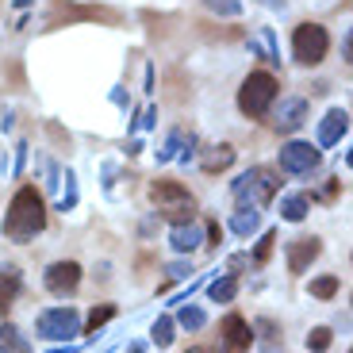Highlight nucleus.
<instances>
[{"label":"nucleus","instance_id":"f257e3e1","mask_svg":"<svg viewBox=\"0 0 353 353\" xmlns=\"http://www.w3.org/2000/svg\"><path fill=\"white\" fill-rule=\"evenodd\" d=\"M46 230V200L35 185H19L16 196L8 203V215H4V239L16 242V246H27L35 242Z\"/></svg>","mask_w":353,"mask_h":353},{"label":"nucleus","instance_id":"f03ea898","mask_svg":"<svg viewBox=\"0 0 353 353\" xmlns=\"http://www.w3.org/2000/svg\"><path fill=\"white\" fill-rule=\"evenodd\" d=\"M150 200H154L161 219H169L173 227L196 219V196H192V188H185L181 181H154Z\"/></svg>","mask_w":353,"mask_h":353},{"label":"nucleus","instance_id":"7ed1b4c3","mask_svg":"<svg viewBox=\"0 0 353 353\" xmlns=\"http://www.w3.org/2000/svg\"><path fill=\"white\" fill-rule=\"evenodd\" d=\"M276 92H281V81H276L269 70H254L239 88L242 115H246V119H265L269 108H273V100H276Z\"/></svg>","mask_w":353,"mask_h":353},{"label":"nucleus","instance_id":"20e7f679","mask_svg":"<svg viewBox=\"0 0 353 353\" xmlns=\"http://www.w3.org/2000/svg\"><path fill=\"white\" fill-rule=\"evenodd\" d=\"M276 192H281V173L276 169H250V173H242L239 181H234V196H239V208H250V200H254V208L261 212L265 203H273Z\"/></svg>","mask_w":353,"mask_h":353},{"label":"nucleus","instance_id":"39448f33","mask_svg":"<svg viewBox=\"0 0 353 353\" xmlns=\"http://www.w3.org/2000/svg\"><path fill=\"white\" fill-rule=\"evenodd\" d=\"M330 50V35L323 23H300L296 31H292V58H296V65H319L323 58H327Z\"/></svg>","mask_w":353,"mask_h":353},{"label":"nucleus","instance_id":"423d86ee","mask_svg":"<svg viewBox=\"0 0 353 353\" xmlns=\"http://www.w3.org/2000/svg\"><path fill=\"white\" fill-rule=\"evenodd\" d=\"M35 334L46 338V342H73L81 334V315L73 307H50L39 315Z\"/></svg>","mask_w":353,"mask_h":353},{"label":"nucleus","instance_id":"0eeeda50","mask_svg":"<svg viewBox=\"0 0 353 353\" xmlns=\"http://www.w3.org/2000/svg\"><path fill=\"white\" fill-rule=\"evenodd\" d=\"M323 165V154H319V146H311V142H300L292 139L281 146V169L292 176H303V173H315V169Z\"/></svg>","mask_w":353,"mask_h":353},{"label":"nucleus","instance_id":"6e6552de","mask_svg":"<svg viewBox=\"0 0 353 353\" xmlns=\"http://www.w3.org/2000/svg\"><path fill=\"white\" fill-rule=\"evenodd\" d=\"M43 284H46V292H50V296H58V300H65V296H77L81 265H77V261H54V265H46Z\"/></svg>","mask_w":353,"mask_h":353},{"label":"nucleus","instance_id":"1a4fd4ad","mask_svg":"<svg viewBox=\"0 0 353 353\" xmlns=\"http://www.w3.org/2000/svg\"><path fill=\"white\" fill-rule=\"evenodd\" d=\"M219 338H223V350L227 353H250V345H254V327H250L242 315H227L219 323Z\"/></svg>","mask_w":353,"mask_h":353},{"label":"nucleus","instance_id":"9d476101","mask_svg":"<svg viewBox=\"0 0 353 353\" xmlns=\"http://www.w3.org/2000/svg\"><path fill=\"white\" fill-rule=\"evenodd\" d=\"M303 119H307V100L288 97V100H281V108H276V115H273V131L276 134H292V131H300Z\"/></svg>","mask_w":353,"mask_h":353},{"label":"nucleus","instance_id":"9b49d317","mask_svg":"<svg viewBox=\"0 0 353 353\" xmlns=\"http://www.w3.org/2000/svg\"><path fill=\"white\" fill-rule=\"evenodd\" d=\"M323 254V242L315 239V234H303V239H296L288 246V273H307V265L315 261V257Z\"/></svg>","mask_w":353,"mask_h":353},{"label":"nucleus","instance_id":"f8f14e48","mask_svg":"<svg viewBox=\"0 0 353 353\" xmlns=\"http://www.w3.org/2000/svg\"><path fill=\"white\" fill-rule=\"evenodd\" d=\"M350 131V112L345 108H330L323 115V123H319V146H338Z\"/></svg>","mask_w":353,"mask_h":353},{"label":"nucleus","instance_id":"ddd939ff","mask_svg":"<svg viewBox=\"0 0 353 353\" xmlns=\"http://www.w3.org/2000/svg\"><path fill=\"white\" fill-rule=\"evenodd\" d=\"M230 165H234V146H227V142H219V146H208V150L200 154V169H203L208 176L227 173Z\"/></svg>","mask_w":353,"mask_h":353},{"label":"nucleus","instance_id":"4468645a","mask_svg":"<svg viewBox=\"0 0 353 353\" xmlns=\"http://www.w3.org/2000/svg\"><path fill=\"white\" fill-rule=\"evenodd\" d=\"M200 242H203V230L196 227V223H181V227H173V234H169V246H173L176 254H192Z\"/></svg>","mask_w":353,"mask_h":353},{"label":"nucleus","instance_id":"2eb2a0df","mask_svg":"<svg viewBox=\"0 0 353 353\" xmlns=\"http://www.w3.org/2000/svg\"><path fill=\"white\" fill-rule=\"evenodd\" d=\"M311 200H315L311 192H292V196H281V219H284V223H303V215H307Z\"/></svg>","mask_w":353,"mask_h":353},{"label":"nucleus","instance_id":"dca6fc26","mask_svg":"<svg viewBox=\"0 0 353 353\" xmlns=\"http://www.w3.org/2000/svg\"><path fill=\"white\" fill-rule=\"evenodd\" d=\"M227 227L234 230L239 239H250V234H254V230L261 227V212H257V208H239V212L230 215V223H227Z\"/></svg>","mask_w":353,"mask_h":353},{"label":"nucleus","instance_id":"f3484780","mask_svg":"<svg viewBox=\"0 0 353 353\" xmlns=\"http://www.w3.org/2000/svg\"><path fill=\"white\" fill-rule=\"evenodd\" d=\"M208 296H212L215 303H230L234 296H239V276L227 273V276H215L212 284H208Z\"/></svg>","mask_w":353,"mask_h":353},{"label":"nucleus","instance_id":"a211bd4d","mask_svg":"<svg viewBox=\"0 0 353 353\" xmlns=\"http://www.w3.org/2000/svg\"><path fill=\"white\" fill-rule=\"evenodd\" d=\"M0 353H31V345H27V338L19 334L12 323H0Z\"/></svg>","mask_w":353,"mask_h":353},{"label":"nucleus","instance_id":"6ab92c4d","mask_svg":"<svg viewBox=\"0 0 353 353\" xmlns=\"http://www.w3.org/2000/svg\"><path fill=\"white\" fill-rule=\"evenodd\" d=\"M115 315H119V307H115V303H100V307H92V311H88V323H81V330H88V334H97V330H104Z\"/></svg>","mask_w":353,"mask_h":353},{"label":"nucleus","instance_id":"aec40b11","mask_svg":"<svg viewBox=\"0 0 353 353\" xmlns=\"http://www.w3.org/2000/svg\"><path fill=\"white\" fill-rule=\"evenodd\" d=\"M16 300H19V276L16 273H0V315H8Z\"/></svg>","mask_w":353,"mask_h":353},{"label":"nucleus","instance_id":"412c9836","mask_svg":"<svg viewBox=\"0 0 353 353\" xmlns=\"http://www.w3.org/2000/svg\"><path fill=\"white\" fill-rule=\"evenodd\" d=\"M173 334H176V323H173V315H158V323H154V330H150L154 345H158V350H165V345H173Z\"/></svg>","mask_w":353,"mask_h":353},{"label":"nucleus","instance_id":"4be33fe9","mask_svg":"<svg viewBox=\"0 0 353 353\" xmlns=\"http://www.w3.org/2000/svg\"><path fill=\"white\" fill-rule=\"evenodd\" d=\"M307 292L315 296V300H334L338 292H342V281H338V276H315Z\"/></svg>","mask_w":353,"mask_h":353},{"label":"nucleus","instance_id":"5701e85b","mask_svg":"<svg viewBox=\"0 0 353 353\" xmlns=\"http://www.w3.org/2000/svg\"><path fill=\"white\" fill-rule=\"evenodd\" d=\"M330 342H334V330H330V327H315V330L307 334V350H311V353H327Z\"/></svg>","mask_w":353,"mask_h":353},{"label":"nucleus","instance_id":"b1692460","mask_svg":"<svg viewBox=\"0 0 353 353\" xmlns=\"http://www.w3.org/2000/svg\"><path fill=\"white\" fill-rule=\"evenodd\" d=\"M273 246H276V230H265L261 242L254 246V257H250V261H254V265H265L269 257H273Z\"/></svg>","mask_w":353,"mask_h":353},{"label":"nucleus","instance_id":"393cba45","mask_svg":"<svg viewBox=\"0 0 353 353\" xmlns=\"http://www.w3.org/2000/svg\"><path fill=\"white\" fill-rule=\"evenodd\" d=\"M173 323H181L185 330H200L203 323H208V315H203L200 307H181V315H176Z\"/></svg>","mask_w":353,"mask_h":353},{"label":"nucleus","instance_id":"a878e982","mask_svg":"<svg viewBox=\"0 0 353 353\" xmlns=\"http://www.w3.org/2000/svg\"><path fill=\"white\" fill-rule=\"evenodd\" d=\"M257 54H265V58H269V62H281V54L273 50V31H269V27H261V35H257Z\"/></svg>","mask_w":353,"mask_h":353},{"label":"nucleus","instance_id":"bb28decb","mask_svg":"<svg viewBox=\"0 0 353 353\" xmlns=\"http://www.w3.org/2000/svg\"><path fill=\"white\" fill-rule=\"evenodd\" d=\"M73 203H77V185H73V173L65 169V196L58 200V208H62V212H73Z\"/></svg>","mask_w":353,"mask_h":353},{"label":"nucleus","instance_id":"cd10ccee","mask_svg":"<svg viewBox=\"0 0 353 353\" xmlns=\"http://www.w3.org/2000/svg\"><path fill=\"white\" fill-rule=\"evenodd\" d=\"M208 8L219 12V16H242V4H239V0H208Z\"/></svg>","mask_w":353,"mask_h":353},{"label":"nucleus","instance_id":"c85d7f7f","mask_svg":"<svg viewBox=\"0 0 353 353\" xmlns=\"http://www.w3.org/2000/svg\"><path fill=\"white\" fill-rule=\"evenodd\" d=\"M246 265H250V257H246V254H234V257H230V273H242Z\"/></svg>","mask_w":353,"mask_h":353},{"label":"nucleus","instance_id":"c756f323","mask_svg":"<svg viewBox=\"0 0 353 353\" xmlns=\"http://www.w3.org/2000/svg\"><path fill=\"white\" fill-rule=\"evenodd\" d=\"M219 239H223V230H219V223H208V242H212V246H219Z\"/></svg>","mask_w":353,"mask_h":353},{"label":"nucleus","instance_id":"7c9ffc66","mask_svg":"<svg viewBox=\"0 0 353 353\" xmlns=\"http://www.w3.org/2000/svg\"><path fill=\"white\" fill-rule=\"evenodd\" d=\"M185 353H215V350H208V345H192V350H185Z\"/></svg>","mask_w":353,"mask_h":353},{"label":"nucleus","instance_id":"2f4dec72","mask_svg":"<svg viewBox=\"0 0 353 353\" xmlns=\"http://www.w3.org/2000/svg\"><path fill=\"white\" fill-rule=\"evenodd\" d=\"M50 353H77V350H70V345H54Z\"/></svg>","mask_w":353,"mask_h":353}]
</instances>
